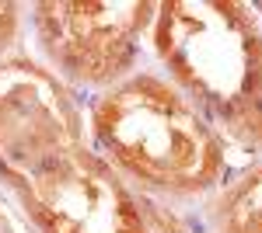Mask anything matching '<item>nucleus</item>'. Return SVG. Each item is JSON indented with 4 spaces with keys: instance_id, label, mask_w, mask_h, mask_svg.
Segmentation results:
<instances>
[{
    "instance_id": "5",
    "label": "nucleus",
    "mask_w": 262,
    "mask_h": 233,
    "mask_svg": "<svg viewBox=\"0 0 262 233\" xmlns=\"http://www.w3.org/2000/svg\"><path fill=\"white\" fill-rule=\"evenodd\" d=\"M227 233H262V174H252L224 209Z\"/></svg>"
},
{
    "instance_id": "6",
    "label": "nucleus",
    "mask_w": 262,
    "mask_h": 233,
    "mask_svg": "<svg viewBox=\"0 0 262 233\" xmlns=\"http://www.w3.org/2000/svg\"><path fill=\"white\" fill-rule=\"evenodd\" d=\"M11 7H7V4H4V7H0V45H4V39H7V35H11Z\"/></svg>"
},
{
    "instance_id": "4",
    "label": "nucleus",
    "mask_w": 262,
    "mask_h": 233,
    "mask_svg": "<svg viewBox=\"0 0 262 233\" xmlns=\"http://www.w3.org/2000/svg\"><path fill=\"white\" fill-rule=\"evenodd\" d=\"M42 35L63 66L88 80L112 77L133 53L147 4H42Z\"/></svg>"
},
{
    "instance_id": "2",
    "label": "nucleus",
    "mask_w": 262,
    "mask_h": 233,
    "mask_svg": "<svg viewBox=\"0 0 262 233\" xmlns=\"http://www.w3.org/2000/svg\"><path fill=\"white\" fill-rule=\"evenodd\" d=\"M161 53L189 87L221 105L252 101L262 80V45L231 4H171L161 18Z\"/></svg>"
},
{
    "instance_id": "3",
    "label": "nucleus",
    "mask_w": 262,
    "mask_h": 233,
    "mask_svg": "<svg viewBox=\"0 0 262 233\" xmlns=\"http://www.w3.org/2000/svg\"><path fill=\"white\" fill-rule=\"evenodd\" d=\"M28 192L56 233H140L119 188L70 146L35 160Z\"/></svg>"
},
{
    "instance_id": "1",
    "label": "nucleus",
    "mask_w": 262,
    "mask_h": 233,
    "mask_svg": "<svg viewBox=\"0 0 262 233\" xmlns=\"http://www.w3.org/2000/svg\"><path fill=\"white\" fill-rule=\"evenodd\" d=\"M98 133L129 171L171 188H200L217 171V143L200 115L158 80H133L98 105Z\"/></svg>"
},
{
    "instance_id": "7",
    "label": "nucleus",
    "mask_w": 262,
    "mask_h": 233,
    "mask_svg": "<svg viewBox=\"0 0 262 233\" xmlns=\"http://www.w3.org/2000/svg\"><path fill=\"white\" fill-rule=\"evenodd\" d=\"M252 101H255V108H252V115H248V118H252V125L262 133V97H252Z\"/></svg>"
}]
</instances>
